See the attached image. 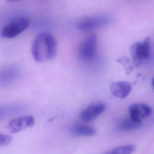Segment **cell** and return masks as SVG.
<instances>
[{"instance_id":"obj_13","label":"cell","mask_w":154,"mask_h":154,"mask_svg":"<svg viewBox=\"0 0 154 154\" xmlns=\"http://www.w3.org/2000/svg\"><path fill=\"white\" fill-rule=\"evenodd\" d=\"M136 149L133 145H122L103 154H132Z\"/></svg>"},{"instance_id":"obj_4","label":"cell","mask_w":154,"mask_h":154,"mask_svg":"<svg viewBox=\"0 0 154 154\" xmlns=\"http://www.w3.org/2000/svg\"><path fill=\"white\" fill-rule=\"evenodd\" d=\"M110 20V17L107 15H94L87 17L79 21L77 23V27L82 31H89L103 27L108 25Z\"/></svg>"},{"instance_id":"obj_8","label":"cell","mask_w":154,"mask_h":154,"mask_svg":"<svg viewBox=\"0 0 154 154\" xmlns=\"http://www.w3.org/2000/svg\"><path fill=\"white\" fill-rule=\"evenodd\" d=\"M35 124V119L32 116H22L11 120L8 124V129L12 133H17Z\"/></svg>"},{"instance_id":"obj_3","label":"cell","mask_w":154,"mask_h":154,"mask_svg":"<svg viewBox=\"0 0 154 154\" xmlns=\"http://www.w3.org/2000/svg\"><path fill=\"white\" fill-rule=\"evenodd\" d=\"M29 20L24 17H19L7 23L1 31L2 37L12 38L24 32L29 26Z\"/></svg>"},{"instance_id":"obj_12","label":"cell","mask_w":154,"mask_h":154,"mask_svg":"<svg viewBox=\"0 0 154 154\" xmlns=\"http://www.w3.org/2000/svg\"><path fill=\"white\" fill-rule=\"evenodd\" d=\"M142 126V122L135 121L129 119L122 120L117 125V128L121 131H129L140 128Z\"/></svg>"},{"instance_id":"obj_14","label":"cell","mask_w":154,"mask_h":154,"mask_svg":"<svg viewBox=\"0 0 154 154\" xmlns=\"http://www.w3.org/2000/svg\"><path fill=\"white\" fill-rule=\"evenodd\" d=\"M117 62L122 64L124 66V68L126 69L127 74L129 73L133 69V65L131 63L129 59L126 57H122L117 59Z\"/></svg>"},{"instance_id":"obj_5","label":"cell","mask_w":154,"mask_h":154,"mask_svg":"<svg viewBox=\"0 0 154 154\" xmlns=\"http://www.w3.org/2000/svg\"><path fill=\"white\" fill-rule=\"evenodd\" d=\"M97 48V38L95 35H91L80 45L78 51L79 57L83 60H92L96 55Z\"/></svg>"},{"instance_id":"obj_15","label":"cell","mask_w":154,"mask_h":154,"mask_svg":"<svg viewBox=\"0 0 154 154\" xmlns=\"http://www.w3.org/2000/svg\"><path fill=\"white\" fill-rule=\"evenodd\" d=\"M12 137L10 135L0 134V146H7L12 141Z\"/></svg>"},{"instance_id":"obj_1","label":"cell","mask_w":154,"mask_h":154,"mask_svg":"<svg viewBox=\"0 0 154 154\" xmlns=\"http://www.w3.org/2000/svg\"><path fill=\"white\" fill-rule=\"evenodd\" d=\"M57 51V42L49 33L39 34L32 44V55L35 60L39 63L52 60L56 56Z\"/></svg>"},{"instance_id":"obj_7","label":"cell","mask_w":154,"mask_h":154,"mask_svg":"<svg viewBox=\"0 0 154 154\" xmlns=\"http://www.w3.org/2000/svg\"><path fill=\"white\" fill-rule=\"evenodd\" d=\"M106 105L103 103H93L81 112L80 117L84 121L87 122L92 121L102 114L106 110Z\"/></svg>"},{"instance_id":"obj_2","label":"cell","mask_w":154,"mask_h":154,"mask_svg":"<svg viewBox=\"0 0 154 154\" xmlns=\"http://www.w3.org/2000/svg\"><path fill=\"white\" fill-rule=\"evenodd\" d=\"M150 41L149 37L134 43L130 48L133 64L139 67L149 61L150 57Z\"/></svg>"},{"instance_id":"obj_6","label":"cell","mask_w":154,"mask_h":154,"mask_svg":"<svg viewBox=\"0 0 154 154\" xmlns=\"http://www.w3.org/2000/svg\"><path fill=\"white\" fill-rule=\"evenodd\" d=\"M151 112V108L145 103H134L129 108L130 118L139 122H142V120L149 116Z\"/></svg>"},{"instance_id":"obj_11","label":"cell","mask_w":154,"mask_h":154,"mask_svg":"<svg viewBox=\"0 0 154 154\" xmlns=\"http://www.w3.org/2000/svg\"><path fill=\"white\" fill-rule=\"evenodd\" d=\"M26 106L20 105H11L0 108V120L11 115L21 113L26 111Z\"/></svg>"},{"instance_id":"obj_9","label":"cell","mask_w":154,"mask_h":154,"mask_svg":"<svg viewBox=\"0 0 154 154\" xmlns=\"http://www.w3.org/2000/svg\"><path fill=\"white\" fill-rule=\"evenodd\" d=\"M110 90L113 96L119 99H124L131 91V85L128 82H115L112 84Z\"/></svg>"},{"instance_id":"obj_10","label":"cell","mask_w":154,"mask_h":154,"mask_svg":"<svg viewBox=\"0 0 154 154\" xmlns=\"http://www.w3.org/2000/svg\"><path fill=\"white\" fill-rule=\"evenodd\" d=\"M71 132L72 135L79 137H91L96 134L95 128L90 125L76 123L72 126Z\"/></svg>"}]
</instances>
